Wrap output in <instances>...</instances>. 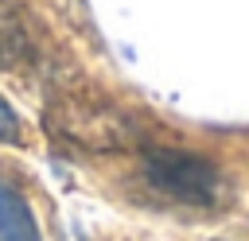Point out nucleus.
<instances>
[{
  "mask_svg": "<svg viewBox=\"0 0 249 241\" xmlns=\"http://www.w3.org/2000/svg\"><path fill=\"white\" fill-rule=\"evenodd\" d=\"M0 144H23V120L4 97H0Z\"/></svg>",
  "mask_w": 249,
  "mask_h": 241,
  "instance_id": "39448f33",
  "label": "nucleus"
},
{
  "mask_svg": "<svg viewBox=\"0 0 249 241\" xmlns=\"http://www.w3.org/2000/svg\"><path fill=\"white\" fill-rule=\"evenodd\" d=\"M43 124L54 140L89 152V155H109V152H132L144 144V124L136 113L121 109L117 101L89 93V89H66L47 101Z\"/></svg>",
  "mask_w": 249,
  "mask_h": 241,
  "instance_id": "f257e3e1",
  "label": "nucleus"
},
{
  "mask_svg": "<svg viewBox=\"0 0 249 241\" xmlns=\"http://www.w3.org/2000/svg\"><path fill=\"white\" fill-rule=\"evenodd\" d=\"M0 241H43L27 198L0 179Z\"/></svg>",
  "mask_w": 249,
  "mask_h": 241,
  "instance_id": "20e7f679",
  "label": "nucleus"
},
{
  "mask_svg": "<svg viewBox=\"0 0 249 241\" xmlns=\"http://www.w3.org/2000/svg\"><path fill=\"white\" fill-rule=\"evenodd\" d=\"M140 183L160 202H171L183 210H218L230 198V187L218 163L171 144L140 148Z\"/></svg>",
  "mask_w": 249,
  "mask_h": 241,
  "instance_id": "f03ea898",
  "label": "nucleus"
},
{
  "mask_svg": "<svg viewBox=\"0 0 249 241\" xmlns=\"http://www.w3.org/2000/svg\"><path fill=\"white\" fill-rule=\"evenodd\" d=\"M35 58H39V47L27 16L12 0H0V70H23Z\"/></svg>",
  "mask_w": 249,
  "mask_h": 241,
  "instance_id": "7ed1b4c3",
  "label": "nucleus"
}]
</instances>
